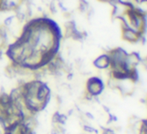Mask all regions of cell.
Listing matches in <instances>:
<instances>
[{
    "label": "cell",
    "mask_w": 147,
    "mask_h": 134,
    "mask_svg": "<svg viewBox=\"0 0 147 134\" xmlns=\"http://www.w3.org/2000/svg\"><path fill=\"white\" fill-rule=\"evenodd\" d=\"M110 65V59L109 55H102L95 61V65L99 69H105Z\"/></svg>",
    "instance_id": "3"
},
{
    "label": "cell",
    "mask_w": 147,
    "mask_h": 134,
    "mask_svg": "<svg viewBox=\"0 0 147 134\" xmlns=\"http://www.w3.org/2000/svg\"><path fill=\"white\" fill-rule=\"evenodd\" d=\"M99 1H100V2H103V3H107V2H108V3H111L113 0H99Z\"/></svg>",
    "instance_id": "5"
},
{
    "label": "cell",
    "mask_w": 147,
    "mask_h": 134,
    "mask_svg": "<svg viewBox=\"0 0 147 134\" xmlns=\"http://www.w3.org/2000/svg\"><path fill=\"white\" fill-rule=\"evenodd\" d=\"M134 1L137 3H145L146 2V0H134Z\"/></svg>",
    "instance_id": "4"
},
{
    "label": "cell",
    "mask_w": 147,
    "mask_h": 134,
    "mask_svg": "<svg viewBox=\"0 0 147 134\" xmlns=\"http://www.w3.org/2000/svg\"><path fill=\"white\" fill-rule=\"evenodd\" d=\"M122 37L128 42H137L141 39L142 34L137 33L133 29L122 28Z\"/></svg>",
    "instance_id": "1"
},
{
    "label": "cell",
    "mask_w": 147,
    "mask_h": 134,
    "mask_svg": "<svg viewBox=\"0 0 147 134\" xmlns=\"http://www.w3.org/2000/svg\"><path fill=\"white\" fill-rule=\"evenodd\" d=\"M88 89L92 95H97L102 89V84L98 78H91L88 83Z\"/></svg>",
    "instance_id": "2"
}]
</instances>
